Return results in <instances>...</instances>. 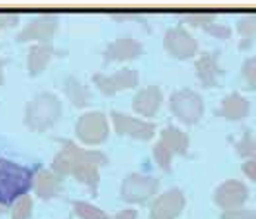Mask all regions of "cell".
<instances>
[{"label":"cell","instance_id":"1","mask_svg":"<svg viewBox=\"0 0 256 219\" xmlns=\"http://www.w3.org/2000/svg\"><path fill=\"white\" fill-rule=\"evenodd\" d=\"M60 150L54 154L50 170L58 176L72 175L77 181L88 187L92 194L98 196L100 174L99 168L108 164V156L99 150H86L72 140L59 138Z\"/></svg>","mask_w":256,"mask_h":219},{"label":"cell","instance_id":"2","mask_svg":"<svg viewBox=\"0 0 256 219\" xmlns=\"http://www.w3.org/2000/svg\"><path fill=\"white\" fill-rule=\"evenodd\" d=\"M37 170L0 158V206H10L28 194L34 186Z\"/></svg>","mask_w":256,"mask_h":219},{"label":"cell","instance_id":"3","mask_svg":"<svg viewBox=\"0 0 256 219\" xmlns=\"http://www.w3.org/2000/svg\"><path fill=\"white\" fill-rule=\"evenodd\" d=\"M62 115V102L49 92L38 93L26 103L24 124L31 131H46L59 121Z\"/></svg>","mask_w":256,"mask_h":219},{"label":"cell","instance_id":"4","mask_svg":"<svg viewBox=\"0 0 256 219\" xmlns=\"http://www.w3.org/2000/svg\"><path fill=\"white\" fill-rule=\"evenodd\" d=\"M188 143V136L170 124L160 131V138L154 144V160L165 172H171L174 154H187Z\"/></svg>","mask_w":256,"mask_h":219},{"label":"cell","instance_id":"5","mask_svg":"<svg viewBox=\"0 0 256 219\" xmlns=\"http://www.w3.org/2000/svg\"><path fill=\"white\" fill-rule=\"evenodd\" d=\"M170 108L180 121L187 125H193L200 121L205 112L204 98L198 92L192 88H182L174 92L170 98Z\"/></svg>","mask_w":256,"mask_h":219},{"label":"cell","instance_id":"6","mask_svg":"<svg viewBox=\"0 0 256 219\" xmlns=\"http://www.w3.org/2000/svg\"><path fill=\"white\" fill-rule=\"evenodd\" d=\"M59 26V16L54 14H42L32 18L16 34V42H38V44H52Z\"/></svg>","mask_w":256,"mask_h":219},{"label":"cell","instance_id":"7","mask_svg":"<svg viewBox=\"0 0 256 219\" xmlns=\"http://www.w3.org/2000/svg\"><path fill=\"white\" fill-rule=\"evenodd\" d=\"M76 134L82 143L88 146H96L106 142L109 137V125L104 114L94 110L81 115L76 124Z\"/></svg>","mask_w":256,"mask_h":219},{"label":"cell","instance_id":"8","mask_svg":"<svg viewBox=\"0 0 256 219\" xmlns=\"http://www.w3.org/2000/svg\"><path fill=\"white\" fill-rule=\"evenodd\" d=\"M159 190V180L142 174H130L122 181L121 197L127 203H144Z\"/></svg>","mask_w":256,"mask_h":219},{"label":"cell","instance_id":"9","mask_svg":"<svg viewBox=\"0 0 256 219\" xmlns=\"http://www.w3.org/2000/svg\"><path fill=\"white\" fill-rule=\"evenodd\" d=\"M196 38L180 24L166 30L164 37V49L177 59H190L198 52Z\"/></svg>","mask_w":256,"mask_h":219},{"label":"cell","instance_id":"10","mask_svg":"<svg viewBox=\"0 0 256 219\" xmlns=\"http://www.w3.org/2000/svg\"><path fill=\"white\" fill-rule=\"evenodd\" d=\"M248 197H249V188L246 187V184L234 178L221 182L214 193L215 203L221 209H224V212L240 209L246 203Z\"/></svg>","mask_w":256,"mask_h":219},{"label":"cell","instance_id":"11","mask_svg":"<svg viewBox=\"0 0 256 219\" xmlns=\"http://www.w3.org/2000/svg\"><path fill=\"white\" fill-rule=\"evenodd\" d=\"M110 118L114 122L115 131L121 136H130L132 138L144 140V142L150 140L154 136L156 125L152 122L143 121L116 110H110Z\"/></svg>","mask_w":256,"mask_h":219},{"label":"cell","instance_id":"12","mask_svg":"<svg viewBox=\"0 0 256 219\" xmlns=\"http://www.w3.org/2000/svg\"><path fill=\"white\" fill-rule=\"evenodd\" d=\"M220 50L205 52L194 62L196 76L204 88L218 87L221 84V78L224 76V71L220 66Z\"/></svg>","mask_w":256,"mask_h":219},{"label":"cell","instance_id":"13","mask_svg":"<svg viewBox=\"0 0 256 219\" xmlns=\"http://www.w3.org/2000/svg\"><path fill=\"white\" fill-rule=\"evenodd\" d=\"M93 82L103 96H112L124 88H132L138 84V72L136 70H121L110 75L94 74Z\"/></svg>","mask_w":256,"mask_h":219},{"label":"cell","instance_id":"14","mask_svg":"<svg viewBox=\"0 0 256 219\" xmlns=\"http://www.w3.org/2000/svg\"><path fill=\"white\" fill-rule=\"evenodd\" d=\"M186 206L184 193L174 187L160 194L152 204L150 219H176Z\"/></svg>","mask_w":256,"mask_h":219},{"label":"cell","instance_id":"15","mask_svg":"<svg viewBox=\"0 0 256 219\" xmlns=\"http://www.w3.org/2000/svg\"><path fill=\"white\" fill-rule=\"evenodd\" d=\"M142 53H143V44L138 40L131 37H121L108 44V48L103 52V60L104 64L122 62L128 59H134Z\"/></svg>","mask_w":256,"mask_h":219},{"label":"cell","instance_id":"16","mask_svg":"<svg viewBox=\"0 0 256 219\" xmlns=\"http://www.w3.org/2000/svg\"><path fill=\"white\" fill-rule=\"evenodd\" d=\"M65 50H58L53 44H32L28 50V72L37 76L46 70L52 58L64 56Z\"/></svg>","mask_w":256,"mask_h":219},{"label":"cell","instance_id":"17","mask_svg":"<svg viewBox=\"0 0 256 219\" xmlns=\"http://www.w3.org/2000/svg\"><path fill=\"white\" fill-rule=\"evenodd\" d=\"M164 102V94L158 86H149L140 90L132 98L134 112L143 116H154Z\"/></svg>","mask_w":256,"mask_h":219},{"label":"cell","instance_id":"18","mask_svg":"<svg viewBox=\"0 0 256 219\" xmlns=\"http://www.w3.org/2000/svg\"><path fill=\"white\" fill-rule=\"evenodd\" d=\"M250 110V103L246 98H243L240 93L234 92L228 96L222 98L220 108L215 110L218 116H222L230 121H240L249 115Z\"/></svg>","mask_w":256,"mask_h":219},{"label":"cell","instance_id":"19","mask_svg":"<svg viewBox=\"0 0 256 219\" xmlns=\"http://www.w3.org/2000/svg\"><path fill=\"white\" fill-rule=\"evenodd\" d=\"M62 188L60 176H58L52 170L40 168L34 178V192L42 200H50L59 194Z\"/></svg>","mask_w":256,"mask_h":219},{"label":"cell","instance_id":"20","mask_svg":"<svg viewBox=\"0 0 256 219\" xmlns=\"http://www.w3.org/2000/svg\"><path fill=\"white\" fill-rule=\"evenodd\" d=\"M64 93L71 100L76 108H86L90 104L92 93L90 90L81 84L74 75H68L64 81Z\"/></svg>","mask_w":256,"mask_h":219},{"label":"cell","instance_id":"21","mask_svg":"<svg viewBox=\"0 0 256 219\" xmlns=\"http://www.w3.org/2000/svg\"><path fill=\"white\" fill-rule=\"evenodd\" d=\"M237 31L240 34L238 49H250L256 38V14L243 15L237 22Z\"/></svg>","mask_w":256,"mask_h":219},{"label":"cell","instance_id":"22","mask_svg":"<svg viewBox=\"0 0 256 219\" xmlns=\"http://www.w3.org/2000/svg\"><path fill=\"white\" fill-rule=\"evenodd\" d=\"M72 209L76 212L78 218L81 219H110L108 214H104L100 208L88 203V202H82V200H71Z\"/></svg>","mask_w":256,"mask_h":219},{"label":"cell","instance_id":"23","mask_svg":"<svg viewBox=\"0 0 256 219\" xmlns=\"http://www.w3.org/2000/svg\"><path fill=\"white\" fill-rule=\"evenodd\" d=\"M234 147L237 150V153L242 156V158H248V159H255L256 158V142L254 134L250 131L244 132L242 136V138L234 143Z\"/></svg>","mask_w":256,"mask_h":219},{"label":"cell","instance_id":"24","mask_svg":"<svg viewBox=\"0 0 256 219\" xmlns=\"http://www.w3.org/2000/svg\"><path fill=\"white\" fill-rule=\"evenodd\" d=\"M32 215V198L28 194L20 197L12 204V219H30Z\"/></svg>","mask_w":256,"mask_h":219},{"label":"cell","instance_id":"25","mask_svg":"<svg viewBox=\"0 0 256 219\" xmlns=\"http://www.w3.org/2000/svg\"><path fill=\"white\" fill-rule=\"evenodd\" d=\"M242 76L250 90H256V56H250L243 62Z\"/></svg>","mask_w":256,"mask_h":219},{"label":"cell","instance_id":"26","mask_svg":"<svg viewBox=\"0 0 256 219\" xmlns=\"http://www.w3.org/2000/svg\"><path fill=\"white\" fill-rule=\"evenodd\" d=\"M215 16H216L215 14H209V12H193V14L180 15L182 22H187V24H192L194 26H204L209 22H214Z\"/></svg>","mask_w":256,"mask_h":219},{"label":"cell","instance_id":"27","mask_svg":"<svg viewBox=\"0 0 256 219\" xmlns=\"http://www.w3.org/2000/svg\"><path fill=\"white\" fill-rule=\"evenodd\" d=\"M200 28L205 31L206 34H209V36H212L215 38H220V40H227V38H230L231 34H232V31H231L228 25L218 24V22H209V24L204 25Z\"/></svg>","mask_w":256,"mask_h":219},{"label":"cell","instance_id":"28","mask_svg":"<svg viewBox=\"0 0 256 219\" xmlns=\"http://www.w3.org/2000/svg\"><path fill=\"white\" fill-rule=\"evenodd\" d=\"M221 219H256L255 209H236L221 215Z\"/></svg>","mask_w":256,"mask_h":219},{"label":"cell","instance_id":"29","mask_svg":"<svg viewBox=\"0 0 256 219\" xmlns=\"http://www.w3.org/2000/svg\"><path fill=\"white\" fill-rule=\"evenodd\" d=\"M18 22H20V15L0 12V31L4 28H9V26H15Z\"/></svg>","mask_w":256,"mask_h":219},{"label":"cell","instance_id":"30","mask_svg":"<svg viewBox=\"0 0 256 219\" xmlns=\"http://www.w3.org/2000/svg\"><path fill=\"white\" fill-rule=\"evenodd\" d=\"M242 170H243V174H244L249 180H252L254 182H256V158L255 159L246 160V162L242 165Z\"/></svg>","mask_w":256,"mask_h":219},{"label":"cell","instance_id":"31","mask_svg":"<svg viewBox=\"0 0 256 219\" xmlns=\"http://www.w3.org/2000/svg\"><path fill=\"white\" fill-rule=\"evenodd\" d=\"M114 20H118V21H124V20H137V21H142V22H144L143 21V16L142 15H138V14H112L110 15Z\"/></svg>","mask_w":256,"mask_h":219},{"label":"cell","instance_id":"32","mask_svg":"<svg viewBox=\"0 0 256 219\" xmlns=\"http://www.w3.org/2000/svg\"><path fill=\"white\" fill-rule=\"evenodd\" d=\"M110 219H137V210H134V209H124V210L118 212L116 215H114Z\"/></svg>","mask_w":256,"mask_h":219},{"label":"cell","instance_id":"33","mask_svg":"<svg viewBox=\"0 0 256 219\" xmlns=\"http://www.w3.org/2000/svg\"><path fill=\"white\" fill-rule=\"evenodd\" d=\"M10 60L9 59H4V58H0V86L4 84V74H3V68L4 65H8Z\"/></svg>","mask_w":256,"mask_h":219},{"label":"cell","instance_id":"34","mask_svg":"<svg viewBox=\"0 0 256 219\" xmlns=\"http://www.w3.org/2000/svg\"><path fill=\"white\" fill-rule=\"evenodd\" d=\"M3 214H4V209H3V208L0 206V215H3Z\"/></svg>","mask_w":256,"mask_h":219},{"label":"cell","instance_id":"35","mask_svg":"<svg viewBox=\"0 0 256 219\" xmlns=\"http://www.w3.org/2000/svg\"><path fill=\"white\" fill-rule=\"evenodd\" d=\"M255 142H256V137H255Z\"/></svg>","mask_w":256,"mask_h":219}]
</instances>
